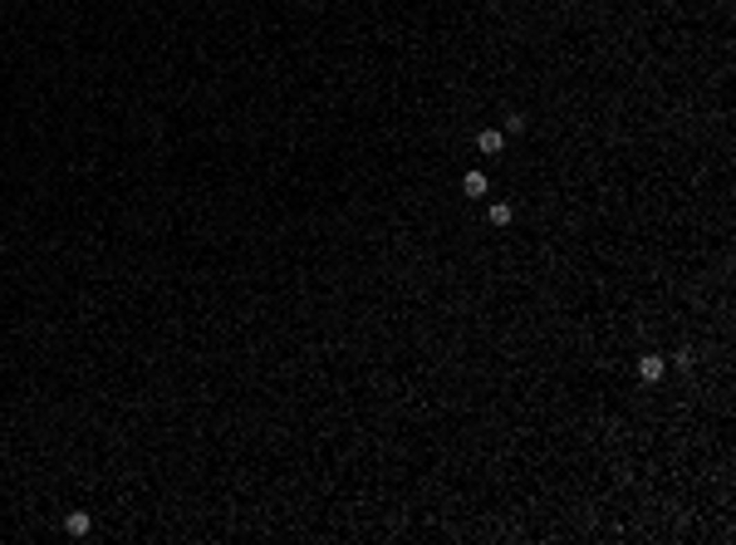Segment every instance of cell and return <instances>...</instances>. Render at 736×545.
<instances>
[{
  "label": "cell",
  "instance_id": "277c9868",
  "mask_svg": "<svg viewBox=\"0 0 736 545\" xmlns=\"http://www.w3.org/2000/svg\"><path fill=\"white\" fill-rule=\"evenodd\" d=\"M462 192H467V197H486V192H491L486 172H467V177H462Z\"/></svg>",
  "mask_w": 736,
  "mask_h": 545
},
{
  "label": "cell",
  "instance_id": "3957f363",
  "mask_svg": "<svg viewBox=\"0 0 736 545\" xmlns=\"http://www.w3.org/2000/svg\"><path fill=\"white\" fill-rule=\"evenodd\" d=\"M64 530H69L74 540H84V535L93 530V516H89V511H69V516H64Z\"/></svg>",
  "mask_w": 736,
  "mask_h": 545
},
{
  "label": "cell",
  "instance_id": "5b68a950",
  "mask_svg": "<svg viewBox=\"0 0 736 545\" xmlns=\"http://www.w3.org/2000/svg\"><path fill=\"white\" fill-rule=\"evenodd\" d=\"M486 222H491V226H511V202H491Z\"/></svg>",
  "mask_w": 736,
  "mask_h": 545
},
{
  "label": "cell",
  "instance_id": "6da1fadb",
  "mask_svg": "<svg viewBox=\"0 0 736 545\" xmlns=\"http://www.w3.org/2000/svg\"><path fill=\"white\" fill-rule=\"evenodd\" d=\"M638 378H643V384L667 378V359H663V354H643V359H638Z\"/></svg>",
  "mask_w": 736,
  "mask_h": 545
},
{
  "label": "cell",
  "instance_id": "7a4b0ae2",
  "mask_svg": "<svg viewBox=\"0 0 736 545\" xmlns=\"http://www.w3.org/2000/svg\"><path fill=\"white\" fill-rule=\"evenodd\" d=\"M476 148H481L486 157H496V152L505 148V133H501V128H481V133H476Z\"/></svg>",
  "mask_w": 736,
  "mask_h": 545
}]
</instances>
